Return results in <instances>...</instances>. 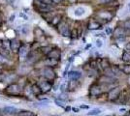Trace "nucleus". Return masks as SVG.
<instances>
[{"instance_id": "23", "label": "nucleus", "mask_w": 130, "mask_h": 116, "mask_svg": "<svg viewBox=\"0 0 130 116\" xmlns=\"http://www.w3.org/2000/svg\"><path fill=\"white\" fill-rule=\"evenodd\" d=\"M95 43H96V47H97L98 49L102 48V45H103V42H102V40H101V39H97Z\"/></svg>"}, {"instance_id": "16", "label": "nucleus", "mask_w": 130, "mask_h": 116, "mask_svg": "<svg viewBox=\"0 0 130 116\" xmlns=\"http://www.w3.org/2000/svg\"><path fill=\"white\" fill-rule=\"evenodd\" d=\"M10 47L13 51H18L19 50V42H17L16 40H13L10 43Z\"/></svg>"}, {"instance_id": "18", "label": "nucleus", "mask_w": 130, "mask_h": 116, "mask_svg": "<svg viewBox=\"0 0 130 116\" xmlns=\"http://www.w3.org/2000/svg\"><path fill=\"white\" fill-rule=\"evenodd\" d=\"M101 112H102V109H101V108H94V109H91V110L89 111V112H87V115L95 116V115H98V114H100Z\"/></svg>"}, {"instance_id": "12", "label": "nucleus", "mask_w": 130, "mask_h": 116, "mask_svg": "<svg viewBox=\"0 0 130 116\" xmlns=\"http://www.w3.org/2000/svg\"><path fill=\"white\" fill-rule=\"evenodd\" d=\"M111 68H112V71H113V73L115 74L116 77H119V76H120V75L122 74V71H121V69H120V67L119 66L115 65V66H112Z\"/></svg>"}, {"instance_id": "9", "label": "nucleus", "mask_w": 130, "mask_h": 116, "mask_svg": "<svg viewBox=\"0 0 130 116\" xmlns=\"http://www.w3.org/2000/svg\"><path fill=\"white\" fill-rule=\"evenodd\" d=\"M101 27V24L97 21H90L88 23V29L90 30H97Z\"/></svg>"}, {"instance_id": "34", "label": "nucleus", "mask_w": 130, "mask_h": 116, "mask_svg": "<svg viewBox=\"0 0 130 116\" xmlns=\"http://www.w3.org/2000/svg\"><path fill=\"white\" fill-rule=\"evenodd\" d=\"M128 10H129V12H130V3L128 4Z\"/></svg>"}, {"instance_id": "26", "label": "nucleus", "mask_w": 130, "mask_h": 116, "mask_svg": "<svg viewBox=\"0 0 130 116\" xmlns=\"http://www.w3.org/2000/svg\"><path fill=\"white\" fill-rule=\"evenodd\" d=\"M54 103H55L56 105H58V106H61V107H63V106H64V104H63L62 102H60V101H57V100H55V101H54Z\"/></svg>"}, {"instance_id": "5", "label": "nucleus", "mask_w": 130, "mask_h": 116, "mask_svg": "<svg viewBox=\"0 0 130 116\" xmlns=\"http://www.w3.org/2000/svg\"><path fill=\"white\" fill-rule=\"evenodd\" d=\"M102 92H103V90H102V87L100 85H93L90 88V95L94 96V97L102 94Z\"/></svg>"}, {"instance_id": "35", "label": "nucleus", "mask_w": 130, "mask_h": 116, "mask_svg": "<svg viewBox=\"0 0 130 116\" xmlns=\"http://www.w3.org/2000/svg\"><path fill=\"white\" fill-rule=\"evenodd\" d=\"M108 116H111V115H108Z\"/></svg>"}, {"instance_id": "13", "label": "nucleus", "mask_w": 130, "mask_h": 116, "mask_svg": "<svg viewBox=\"0 0 130 116\" xmlns=\"http://www.w3.org/2000/svg\"><path fill=\"white\" fill-rule=\"evenodd\" d=\"M121 59H122V61L125 62V63L130 64V51H124V52L122 53Z\"/></svg>"}, {"instance_id": "22", "label": "nucleus", "mask_w": 130, "mask_h": 116, "mask_svg": "<svg viewBox=\"0 0 130 116\" xmlns=\"http://www.w3.org/2000/svg\"><path fill=\"white\" fill-rule=\"evenodd\" d=\"M108 6H111V7H117V6H119V1L118 0H112L111 2H109Z\"/></svg>"}, {"instance_id": "25", "label": "nucleus", "mask_w": 130, "mask_h": 116, "mask_svg": "<svg viewBox=\"0 0 130 116\" xmlns=\"http://www.w3.org/2000/svg\"><path fill=\"white\" fill-rule=\"evenodd\" d=\"M20 116H32V113H31V112H29V111H26V112L21 113Z\"/></svg>"}, {"instance_id": "2", "label": "nucleus", "mask_w": 130, "mask_h": 116, "mask_svg": "<svg viewBox=\"0 0 130 116\" xmlns=\"http://www.w3.org/2000/svg\"><path fill=\"white\" fill-rule=\"evenodd\" d=\"M99 81H100L101 84H103V85H105V86H108V85H112V84L116 81V78L107 77V76L104 75V76H102V77H100Z\"/></svg>"}, {"instance_id": "20", "label": "nucleus", "mask_w": 130, "mask_h": 116, "mask_svg": "<svg viewBox=\"0 0 130 116\" xmlns=\"http://www.w3.org/2000/svg\"><path fill=\"white\" fill-rule=\"evenodd\" d=\"M102 68H103L104 70H106V69H108L110 68V62H109L108 59H106V58H103V59H101V64H100Z\"/></svg>"}, {"instance_id": "33", "label": "nucleus", "mask_w": 130, "mask_h": 116, "mask_svg": "<svg viewBox=\"0 0 130 116\" xmlns=\"http://www.w3.org/2000/svg\"><path fill=\"white\" fill-rule=\"evenodd\" d=\"M77 0H70V2L71 3H74V2H76Z\"/></svg>"}, {"instance_id": "24", "label": "nucleus", "mask_w": 130, "mask_h": 116, "mask_svg": "<svg viewBox=\"0 0 130 116\" xmlns=\"http://www.w3.org/2000/svg\"><path fill=\"white\" fill-rule=\"evenodd\" d=\"M29 32V28L27 27H25V26H23V27H22V34H24V35H26L27 33Z\"/></svg>"}, {"instance_id": "6", "label": "nucleus", "mask_w": 130, "mask_h": 116, "mask_svg": "<svg viewBox=\"0 0 130 116\" xmlns=\"http://www.w3.org/2000/svg\"><path fill=\"white\" fill-rule=\"evenodd\" d=\"M86 14V9L84 8V7H78L76 8L75 10H74V15H75V17H83L84 15Z\"/></svg>"}, {"instance_id": "21", "label": "nucleus", "mask_w": 130, "mask_h": 116, "mask_svg": "<svg viewBox=\"0 0 130 116\" xmlns=\"http://www.w3.org/2000/svg\"><path fill=\"white\" fill-rule=\"evenodd\" d=\"M19 53H20L21 57H24V56L26 55V49H25V47H22L20 49V50H19Z\"/></svg>"}, {"instance_id": "4", "label": "nucleus", "mask_w": 130, "mask_h": 116, "mask_svg": "<svg viewBox=\"0 0 130 116\" xmlns=\"http://www.w3.org/2000/svg\"><path fill=\"white\" fill-rule=\"evenodd\" d=\"M35 3H36V5H37V7H38V9L40 10V11L49 12L50 10H52V8L50 7V5L46 4V3H45V2H43V1L36 0V1H35Z\"/></svg>"}, {"instance_id": "29", "label": "nucleus", "mask_w": 130, "mask_h": 116, "mask_svg": "<svg viewBox=\"0 0 130 116\" xmlns=\"http://www.w3.org/2000/svg\"><path fill=\"white\" fill-rule=\"evenodd\" d=\"M14 18H15V15H13V16H12V17H10V21H11V22L14 21Z\"/></svg>"}, {"instance_id": "14", "label": "nucleus", "mask_w": 130, "mask_h": 116, "mask_svg": "<svg viewBox=\"0 0 130 116\" xmlns=\"http://www.w3.org/2000/svg\"><path fill=\"white\" fill-rule=\"evenodd\" d=\"M120 69L123 74L125 75H130V64H123L122 66H120Z\"/></svg>"}, {"instance_id": "17", "label": "nucleus", "mask_w": 130, "mask_h": 116, "mask_svg": "<svg viewBox=\"0 0 130 116\" xmlns=\"http://www.w3.org/2000/svg\"><path fill=\"white\" fill-rule=\"evenodd\" d=\"M123 28H124V31L126 35H130V19H127L124 21V24H123Z\"/></svg>"}, {"instance_id": "10", "label": "nucleus", "mask_w": 130, "mask_h": 116, "mask_svg": "<svg viewBox=\"0 0 130 116\" xmlns=\"http://www.w3.org/2000/svg\"><path fill=\"white\" fill-rule=\"evenodd\" d=\"M40 88H41V90L43 92H48L50 89H51V85L47 81H42V82L40 83Z\"/></svg>"}, {"instance_id": "19", "label": "nucleus", "mask_w": 130, "mask_h": 116, "mask_svg": "<svg viewBox=\"0 0 130 116\" xmlns=\"http://www.w3.org/2000/svg\"><path fill=\"white\" fill-rule=\"evenodd\" d=\"M8 91H9L10 93H18V92L20 91V86L17 85V84H13V85H11V86L9 87Z\"/></svg>"}, {"instance_id": "7", "label": "nucleus", "mask_w": 130, "mask_h": 116, "mask_svg": "<svg viewBox=\"0 0 130 116\" xmlns=\"http://www.w3.org/2000/svg\"><path fill=\"white\" fill-rule=\"evenodd\" d=\"M68 77H69V78L73 79V80H76V79H79L82 77V74L80 72H78V71H72V72L69 73Z\"/></svg>"}, {"instance_id": "32", "label": "nucleus", "mask_w": 130, "mask_h": 116, "mask_svg": "<svg viewBox=\"0 0 130 116\" xmlns=\"http://www.w3.org/2000/svg\"><path fill=\"white\" fill-rule=\"evenodd\" d=\"M53 2H55V3H58V2H60V0H53Z\"/></svg>"}, {"instance_id": "31", "label": "nucleus", "mask_w": 130, "mask_h": 116, "mask_svg": "<svg viewBox=\"0 0 130 116\" xmlns=\"http://www.w3.org/2000/svg\"><path fill=\"white\" fill-rule=\"evenodd\" d=\"M90 47H91V44H87V47H86V50H87V49H89Z\"/></svg>"}, {"instance_id": "28", "label": "nucleus", "mask_w": 130, "mask_h": 116, "mask_svg": "<svg viewBox=\"0 0 130 116\" xmlns=\"http://www.w3.org/2000/svg\"><path fill=\"white\" fill-rule=\"evenodd\" d=\"M111 33H112V29H111V28H107L106 34H107V35H111Z\"/></svg>"}, {"instance_id": "27", "label": "nucleus", "mask_w": 130, "mask_h": 116, "mask_svg": "<svg viewBox=\"0 0 130 116\" xmlns=\"http://www.w3.org/2000/svg\"><path fill=\"white\" fill-rule=\"evenodd\" d=\"M97 1L101 4H108L109 2H111L112 0H97Z\"/></svg>"}, {"instance_id": "30", "label": "nucleus", "mask_w": 130, "mask_h": 116, "mask_svg": "<svg viewBox=\"0 0 130 116\" xmlns=\"http://www.w3.org/2000/svg\"><path fill=\"white\" fill-rule=\"evenodd\" d=\"M80 107H81V108H85V109H86V108H88V105H81Z\"/></svg>"}, {"instance_id": "3", "label": "nucleus", "mask_w": 130, "mask_h": 116, "mask_svg": "<svg viewBox=\"0 0 130 116\" xmlns=\"http://www.w3.org/2000/svg\"><path fill=\"white\" fill-rule=\"evenodd\" d=\"M58 31L59 33L64 36V37H68L70 35V31H69V28H68V25L66 23H60L58 25Z\"/></svg>"}, {"instance_id": "15", "label": "nucleus", "mask_w": 130, "mask_h": 116, "mask_svg": "<svg viewBox=\"0 0 130 116\" xmlns=\"http://www.w3.org/2000/svg\"><path fill=\"white\" fill-rule=\"evenodd\" d=\"M3 111L5 113H15V112L18 111V108L14 107V106H6V107L3 108Z\"/></svg>"}, {"instance_id": "11", "label": "nucleus", "mask_w": 130, "mask_h": 116, "mask_svg": "<svg viewBox=\"0 0 130 116\" xmlns=\"http://www.w3.org/2000/svg\"><path fill=\"white\" fill-rule=\"evenodd\" d=\"M49 56L51 59H54V60H57L59 59L60 57V52L58 50H53L49 53Z\"/></svg>"}, {"instance_id": "8", "label": "nucleus", "mask_w": 130, "mask_h": 116, "mask_svg": "<svg viewBox=\"0 0 130 116\" xmlns=\"http://www.w3.org/2000/svg\"><path fill=\"white\" fill-rule=\"evenodd\" d=\"M44 76L47 77V78H49V79H53L54 77V73L52 69L47 68V69H45V71H44Z\"/></svg>"}, {"instance_id": "1", "label": "nucleus", "mask_w": 130, "mask_h": 116, "mask_svg": "<svg viewBox=\"0 0 130 116\" xmlns=\"http://www.w3.org/2000/svg\"><path fill=\"white\" fill-rule=\"evenodd\" d=\"M121 93V89L120 87H114L109 91L108 94V99L110 101H116L117 99L119 98V95Z\"/></svg>"}]
</instances>
